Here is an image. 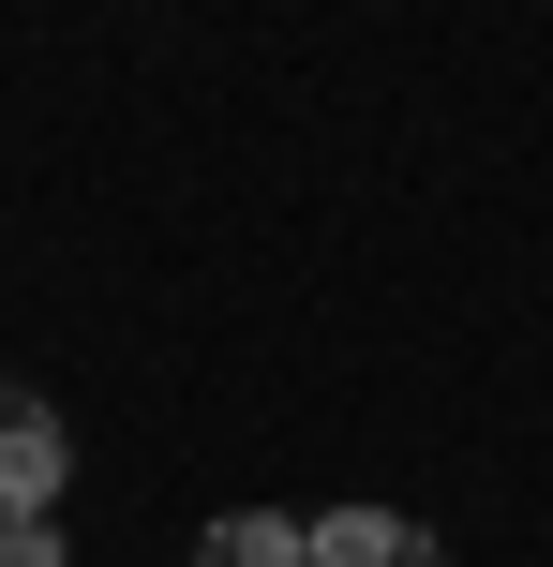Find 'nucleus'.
Here are the masks:
<instances>
[{"label":"nucleus","mask_w":553,"mask_h":567,"mask_svg":"<svg viewBox=\"0 0 553 567\" xmlns=\"http://www.w3.org/2000/svg\"><path fill=\"white\" fill-rule=\"evenodd\" d=\"M315 567H449V553H434V523H404V508H329Z\"/></svg>","instance_id":"nucleus-2"},{"label":"nucleus","mask_w":553,"mask_h":567,"mask_svg":"<svg viewBox=\"0 0 553 567\" xmlns=\"http://www.w3.org/2000/svg\"><path fill=\"white\" fill-rule=\"evenodd\" d=\"M60 478H75V433H60V403H30L16 373H0V523H45Z\"/></svg>","instance_id":"nucleus-1"},{"label":"nucleus","mask_w":553,"mask_h":567,"mask_svg":"<svg viewBox=\"0 0 553 567\" xmlns=\"http://www.w3.org/2000/svg\"><path fill=\"white\" fill-rule=\"evenodd\" d=\"M0 567H60V538L45 523H0Z\"/></svg>","instance_id":"nucleus-4"},{"label":"nucleus","mask_w":553,"mask_h":567,"mask_svg":"<svg viewBox=\"0 0 553 567\" xmlns=\"http://www.w3.org/2000/svg\"><path fill=\"white\" fill-rule=\"evenodd\" d=\"M195 567H315V523H285V508H225L195 538Z\"/></svg>","instance_id":"nucleus-3"}]
</instances>
